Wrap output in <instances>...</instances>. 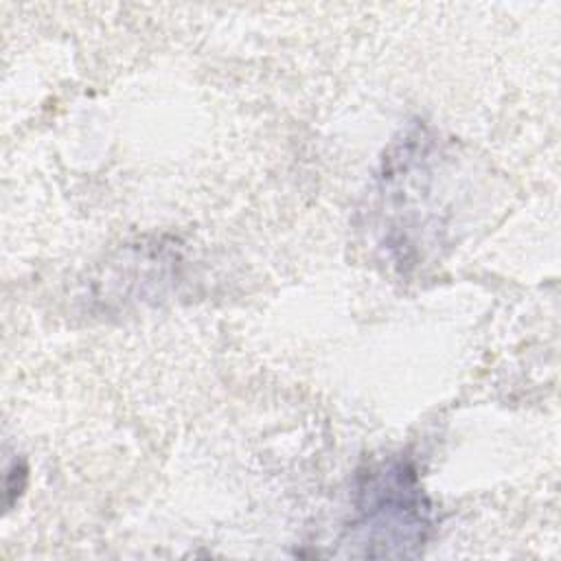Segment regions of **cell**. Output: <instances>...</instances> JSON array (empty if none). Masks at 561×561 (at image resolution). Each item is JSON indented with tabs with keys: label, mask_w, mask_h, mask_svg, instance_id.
<instances>
[{
	"label": "cell",
	"mask_w": 561,
	"mask_h": 561,
	"mask_svg": "<svg viewBox=\"0 0 561 561\" xmlns=\"http://www.w3.org/2000/svg\"><path fill=\"white\" fill-rule=\"evenodd\" d=\"M432 533V506L414 465L401 456L357 476L342 546L351 557H414Z\"/></svg>",
	"instance_id": "1"
}]
</instances>
